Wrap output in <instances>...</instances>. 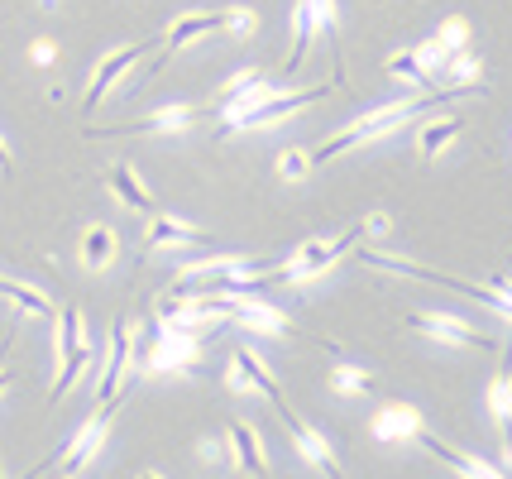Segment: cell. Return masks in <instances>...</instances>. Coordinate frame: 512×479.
I'll use <instances>...</instances> for the list:
<instances>
[{
    "instance_id": "cell-29",
    "label": "cell",
    "mask_w": 512,
    "mask_h": 479,
    "mask_svg": "<svg viewBox=\"0 0 512 479\" xmlns=\"http://www.w3.org/2000/svg\"><path fill=\"white\" fill-rule=\"evenodd\" d=\"M278 173H283V178H307V173H312V159L297 154V149H288V154L278 159Z\"/></svg>"
},
{
    "instance_id": "cell-30",
    "label": "cell",
    "mask_w": 512,
    "mask_h": 479,
    "mask_svg": "<svg viewBox=\"0 0 512 479\" xmlns=\"http://www.w3.org/2000/svg\"><path fill=\"white\" fill-rule=\"evenodd\" d=\"M225 29L249 39V34H254V15H249V10H225Z\"/></svg>"
},
{
    "instance_id": "cell-34",
    "label": "cell",
    "mask_w": 512,
    "mask_h": 479,
    "mask_svg": "<svg viewBox=\"0 0 512 479\" xmlns=\"http://www.w3.org/2000/svg\"><path fill=\"white\" fill-rule=\"evenodd\" d=\"M139 479H163V475H139Z\"/></svg>"
},
{
    "instance_id": "cell-3",
    "label": "cell",
    "mask_w": 512,
    "mask_h": 479,
    "mask_svg": "<svg viewBox=\"0 0 512 479\" xmlns=\"http://www.w3.org/2000/svg\"><path fill=\"white\" fill-rule=\"evenodd\" d=\"M364 264H374V269H388V274H402V278H426V283H441V288H455L460 297H474V302H484V307H493L498 317L512 321V302L498 288H479V283H460V278L450 274H436V269H422V264H407V259H393V254H379V250H364L359 254Z\"/></svg>"
},
{
    "instance_id": "cell-9",
    "label": "cell",
    "mask_w": 512,
    "mask_h": 479,
    "mask_svg": "<svg viewBox=\"0 0 512 479\" xmlns=\"http://www.w3.org/2000/svg\"><path fill=\"white\" fill-rule=\"evenodd\" d=\"M278 417H283V427L292 432V441H297V451H302V456L312 460V465L321 470V475H326V479H345V475H340V460L331 456V441H326V436L316 432V427H307V422H297V412H292L288 403H278Z\"/></svg>"
},
{
    "instance_id": "cell-22",
    "label": "cell",
    "mask_w": 512,
    "mask_h": 479,
    "mask_svg": "<svg viewBox=\"0 0 512 479\" xmlns=\"http://www.w3.org/2000/svg\"><path fill=\"white\" fill-rule=\"evenodd\" d=\"M0 297H10L20 312H29V317H58V307L48 302L39 288H29V283H15V278H0Z\"/></svg>"
},
{
    "instance_id": "cell-5",
    "label": "cell",
    "mask_w": 512,
    "mask_h": 479,
    "mask_svg": "<svg viewBox=\"0 0 512 479\" xmlns=\"http://www.w3.org/2000/svg\"><path fill=\"white\" fill-rule=\"evenodd\" d=\"M201 355V336L197 331H173V326H163V336L149 345V355H144V365L154 369V374H173V369H192Z\"/></svg>"
},
{
    "instance_id": "cell-8",
    "label": "cell",
    "mask_w": 512,
    "mask_h": 479,
    "mask_svg": "<svg viewBox=\"0 0 512 479\" xmlns=\"http://www.w3.org/2000/svg\"><path fill=\"white\" fill-rule=\"evenodd\" d=\"M144 53H149V44H125V48H115V53H106L101 68L91 72V87H87V96H82V111H96V106L106 101V92H111L115 82H120Z\"/></svg>"
},
{
    "instance_id": "cell-18",
    "label": "cell",
    "mask_w": 512,
    "mask_h": 479,
    "mask_svg": "<svg viewBox=\"0 0 512 479\" xmlns=\"http://www.w3.org/2000/svg\"><path fill=\"white\" fill-rule=\"evenodd\" d=\"M230 451L240 460V470L254 479H268V465H264V441L249 422H230Z\"/></svg>"
},
{
    "instance_id": "cell-23",
    "label": "cell",
    "mask_w": 512,
    "mask_h": 479,
    "mask_svg": "<svg viewBox=\"0 0 512 479\" xmlns=\"http://www.w3.org/2000/svg\"><path fill=\"white\" fill-rule=\"evenodd\" d=\"M82 264L87 269H111L115 264V230L111 226H91L82 235Z\"/></svg>"
},
{
    "instance_id": "cell-13",
    "label": "cell",
    "mask_w": 512,
    "mask_h": 479,
    "mask_svg": "<svg viewBox=\"0 0 512 479\" xmlns=\"http://www.w3.org/2000/svg\"><path fill=\"white\" fill-rule=\"evenodd\" d=\"M417 441H422V446H426V451H431V456H436V460H441V465H450V470H455V475H460V479H508V475H503V470H493L489 460L469 456V451H460V446H446L441 436L422 432V436H417Z\"/></svg>"
},
{
    "instance_id": "cell-11",
    "label": "cell",
    "mask_w": 512,
    "mask_h": 479,
    "mask_svg": "<svg viewBox=\"0 0 512 479\" xmlns=\"http://www.w3.org/2000/svg\"><path fill=\"white\" fill-rule=\"evenodd\" d=\"M197 120L192 106H163V111L144 115V120H130V125H111V130H96L101 139H120V135H173V130H187Z\"/></svg>"
},
{
    "instance_id": "cell-10",
    "label": "cell",
    "mask_w": 512,
    "mask_h": 479,
    "mask_svg": "<svg viewBox=\"0 0 512 479\" xmlns=\"http://www.w3.org/2000/svg\"><path fill=\"white\" fill-rule=\"evenodd\" d=\"M130 374V321L120 317L111 326V350H106V369H101V384H96V398L101 403H115L120 398V384Z\"/></svg>"
},
{
    "instance_id": "cell-1",
    "label": "cell",
    "mask_w": 512,
    "mask_h": 479,
    "mask_svg": "<svg viewBox=\"0 0 512 479\" xmlns=\"http://www.w3.org/2000/svg\"><path fill=\"white\" fill-rule=\"evenodd\" d=\"M383 230H388V216H364L355 230H345V235H335V240H307V245L292 254L288 264H278V278L297 283V278L326 274V269H331L345 250H355L359 240H374V235H383Z\"/></svg>"
},
{
    "instance_id": "cell-26",
    "label": "cell",
    "mask_w": 512,
    "mask_h": 479,
    "mask_svg": "<svg viewBox=\"0 0 512 479\" xmlns=\"http://www.w3.org/2000/svg\"><path fill=\"white\" fill-rule=\"evenodd\" d=\"M312 15H316V29L331 39L335 58H340V15H335V0H312Z\"/></svg>"
},
{
    "instance_id": "cell-16",
    "label": "cell",
    "mask_w": 512,
    "mask_h": 479,
    "mask_svg": "<svg viewBox=\"0 0 512 479\" xmlns=\"http://www.w3.org/2000/svg\"><path fill=\"white\" fill-rule=\"evenodd\" d=\"M230 317L245 321L249 331H268V336H292V321L278 312V307H268L259 297H230Z\"/></svg>"
},
{
    "instance_id": "cell-21",
    "label": "cell",
    "mask_w": 512,
    "mask_h": 479,
    "mask_svg": "<svg viewBox=\"0 0 512 479\" xmlns=\"http://www.w3.org/2000/svg\"><path fill=\"white\" fill-rule=\"evenodd\" d=\"M465 130V115H450V120H431L417 130V149H422V159H436V154H446L450 144L460 139Z\"/></svg>"
},
{
    "instance_id": "cell-14",
    "label": "cell",
    "mask_w": 512,
    "mask_h": 479,
    "mask_svg": "<svg viewBox=\"0 0 512 479\" xmlns=\"http://www.w3.org/2000/svg\"><path fill=\"white\" fill-rule=\"evenodd\" d=\"M235 384H240V388H259L273 408H278V403H288V398H283V388H278V379H273V369H268L264 360L249 350V345H235Z\"/></svg>"
},
{
    "instance_id": "cell-7",
    "label": "cell",
    "mask_w": 512,
    "mask_h": 479,
    "mask_svg": "<svg viewBox=\"0 0 512 479\" xmlns=\"http://www.w3.org/2000/svg\"><path fill=\"white\" fill-rule=\"evenodd\" d=\"M111 412H115V403H101L87 427H82V432L72 436L63 451L53 456V460H58V465L67 470V475H77V470H82V465H91V456L101 451V441H106V432H111Z\"/></svg>"
},
{
    "instance_id": "cell-15",
    "label": "cell",
    "mask_w": 512,
    "mask_h": 479,
    "mask_svg": "<svg viewBox=\"0 0 512 479\" xmlns=\"http://www.w3.org/2000/svg\"><path fill=\"white\" fill-rule=\"evenodd\" d=\"M422 432H426V422L412 403H388L374 417V441H412V436H422Z\"/></svg>"
},
{
    "instance_id": "cell-31",
    "label": "cell",
    "mask_w": 512,
    "mask_h": 479,
    "mask_svg": "<svg viewBox=\"0 0 512 479\" xmlns=\"http://www.w3.org/2000/svg\"><path fill=\"white\" fill-rule=\"evenodd\" d=\"M34 63H53V44H48V39L34 44Z\"/></svg>"
},
{
    "instance_id": "cell-33",
    "label": "cell",
    "mask_w": 512,
    "mask_h": 479,
    "mask_svg": "<svg viewBox=\"0 0 512 479\" xmlns=\"http://www.w3.org/2000/svg\"><path fill=\"white\" fill-rule=\"evenodd\" d=\"M0 388H10V374H5V369H0Z\"/></svg>"
},
{
    "instance_id": "cell-19",
    "label": "cell",
    "mask_w": 512,
    "mask_h": 479,
    "mask_svg": "<svg viewBox=\"0 0 512 479\" xmlns=\"http://www.w3.org/2000/svg\"><path fill=\"white\" fill-rule=\"evenodd\" d=\"M144 245H149V250H173V245H206V230L187 226V221H178V216H158L154 226H149V235H144Z\"/></svg>"
},
{
    "instance_id": "cell-6",
    "label": "cell",
    "mask_w": 512,
    "mask_h": 479,
    "mask_svg": "<svg viewBox=\"0 0 512 479\" xmlns=\"http://www.w3.org/2000/svg\"><path fill=\"white\" fill-rule=\"evenodd\" d=\"M407 326H412V331H422V336H431V341H441V345H474V350H493V336H479L469 321L450 317V312H412Z\"/></svg>"
},
{
    "instance_id": "cell-17",
    "label": "cell",
    "mask_w": 512,
    "mask_h": 479,
    "mask_svg": "<svg viewBox=\"0 0 512 479\" xmlns=\"http://www.w3.org/2000/svg\"><path fill=\"white\" fill-rule=\"evenodd\" d=\"M489 408H493L498 432H503V460L512 465V350L503 355V369H498V379L489 388Z\"/></svg>"
},
{
    "instance_id": "cell-27",
    "label": "cell",
    "mask_w": 512,
    "mask_h": 479,
    "mask_svg": "<svg viewBox=\"0 0 512 479\" xmlns=\"http://www.w3.org/2000/svg\"><path fill=\"white\" fill-rule=\"evenodd\" d=\"M446 72H450V87H479V58H446Z\"/></svg>"
},
{
    "instance_id": "cell-28",
    "label": "cell",
    "mask_w": 512,
    "mask_h": 479,
    "mask_svg": "<svg viewBox=\"0 0 512 479\" xmlns=\"http://www.w3.org/2000/svg\"><path fill=\"white\" fill-rule=\"evenodd\" d=\"M436 44L446 48V53H460L469 44V24L465 20H446L441 24V34H436Z\"/></svg>"
},
{
    "instance_id": "cell-20",
    "label": "cell",
    "mask_w": 512,
    "mask_h": 479,
    "mask_svg": "<svg viewBox=\"0 0 512 479\" xmlns=\"http://www.w3.org/2000/svg\"><path fill=\"white\" fill-rule=\"evenodd\" d=\"M111 192L130 206V211H154V192L139 183V173H134L130 163H115L111 168Z\"/></svg>"
},
{
    "instance_id": "cell-35",
    "label": "cell",
    "mask_w": 512,
    "mask_h": 479,
    "mask_svg": "<svg viewBox=\"0 0 512 479\" xmlns=\"http://www.w3.org/2000/svg\"><path fill=\"white\" fill-rule=\"evenodd\" d=\"M67 479H72V475H67Z\"/></svg>"
},
{
    "instance_id": "cell-24",
    "label": "cell",
    "mask_w": 512,
    "mask_h": 479,
    "mask_svg": "<svg viewBox=\"0 0 512 479\" xmlns=\"http://www.w3.org/2000/svg\"><path fill=\"white\" fill-rule=\"evenodd\" d=\"M388 72H393L398 82H412L417 92H431V68L417 58V48H402V53H393V58H388Z\"/></svg>"
},
{
    "instance_id": "cell-36",
    "label": "cell",
    "mask_w": 512,
    "mask_h": 479,
    "mask_svg": "<svg viewBox=\"0 0 512 479\" xmlns=\"http://www.w3.org/2000/svg\"><path fill=\"white\" fill-rule=\"evenodd\" d=\"M0 278H5V274H0Z\"/></svg>"
},
{
    "instance_id": "cell-25",
    "label": "cell",
    "mask_w": 512,
    "mask_h": 479,
    "mask_svg": "<svg viewBox=\"0 0 512 479\" xmlns=\"http://www.w3.org/2000/svg\"><path fill=\"white\" fill-rule=\"evenodd\" d=\"M331 388L335 393H374V374L359 365H335L331 369Z\"/></svg>"
},
{
    "instance_id": "cell-32",
    "label": "cell",
    "mask_w": 512,
    "mask_h": 479,
    "mask_svg": "<svg viewBox=\"0 0 512 479\" xmlns=\"http://www.w3.org/2000/svg\"><path fill=\"white\" fill-rule=\"evenodd\" d=\"M15 168V159H10V149H5V139H0V173H10Z\"/></svg>"
},
{
    "instance_id": "cell-4",
    "label": "cell",
    "mask_w": 512,
    "mask_h": 479,
    "mask_svg": "<svg viewBox=\"0 0 512 479\" xmlns=\"http://www.w3.org/2000/svg\"><path fill=\"white\" fill-rule=\"evenodd\" d=\"M321 96H331V82H321V87H312V92H268L259 106H249V111H240V115H225L221 130L230 135V130H254V125L288 120V115H297L302 106H316Z\"/></svg>"
},
{
    "instance_id": "cell-12",
    "label": "cell",
    "mask_w": 512,
    "mask_h": 479,
    "mask_svg": "<svg viewBox=\"0 0 512 479\" xmlns=\"http://www.w3.org/2000/svg\"><path fill=\"white\" fill-rule=\"evenodd\" d=\"M211 29H225V10H197V15H182V20H173V29L163 34V53H158L154 72L168 63V53H178V48L197 44L201 34H211Z\"/></svg>"
},
{
    "instance_id": "cell-2",
    "label": "cell",
    "mask_w": 512,
    "mask_h": 479,
    "mask_svg": "<svg viewBox=\"0 0 512 479\" xmlns=\"http://www.w3.org/2000/svg\"><path fill=\"white\" fill-rule=\"evenodd\" d=\"M53 350H58V379H53L48 403L67 398V388L77 384V379L91 369V360H96V345L87 341V321H82L77 307H63V312H58V336H53Z\"/></svg>"
}]
</instances>
